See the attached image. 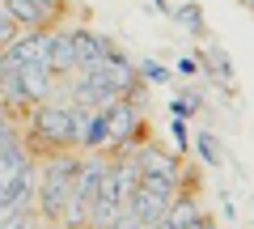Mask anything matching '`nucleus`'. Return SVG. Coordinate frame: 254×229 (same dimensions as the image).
<instances>
[{
	"label": "nucleus",
	"instance_id": "nucleus-1",
	"mask_svg": "<svg viewBox=\"0 0 254 229\" xmlns=\"http://www.w3.org/2000/svg\"><path fill=\"white\" fill-rule=\"evenodd\" d=\"M21 149L30 153V161H43L51 153H68L76 149V128H72V106L60 102H43L21 119ZM81 153V149H76Z\"/></svg>",
	"mask_w": 254,
	"mask_h": 229
},
{
	"label": "nucleus",
	"instance_id": "nucleus-2",
	"mask_svg": "<svg viewBox=\"0 0 254 229\" xmlns=\"http://www.w3.org/2000/svg\"><path fill=\"white\" fill-rule=\"evenodd\" d=\"M47 68L51 76H72L76 73V38H72V26L64 21V26L47 30Z\"/></svg>",
	"mask_w": 254,
	"mask_h": 229
},
{
	"label": "nucleus",
	"instance_id": "nucleus-3",
	"mask_svg": "<svg viewBox=\"0 0 254 229\" xmlns=\"http://www.w3.org/2000/svg\"><path fill=\"white\" fill-rule=\"evenodd\" d=\"M72 38H76V73H93L102 64V51H106V38L89 26H72Z\"/></svg>",
	"mask_w": 254,
	"mask_h": 229
},
{
	"label": "nucleus",
	"instance_id": "nucleus-4",
	"mask_svg": "<svg viewBox=\"0 0 254 229\" xmlns=\"http://www.w3.org/2000/svg\"><path fill=\"white\" fill-rule=\"evenodd\" d=\"M195 149H199L203 165H220V161H225V153H220V145H216L212 132H199V136H195Z\"/></svg>",
	"mask_w": 254,
	"mask_h": 229
},
{
	"label": "nucleus",
	"instance_id": "nucleus-5",
	"mask_svg": "<svg viewBox=\"0 0 254 229\" xmlns=\"http://www.w3.org/2000/svg\"><path fill=\"white\" fill-rule=\"evenodd\" d=\"M136 76H140V81H157V85H165V81H170V68H161L157 60H144V64H136Z\"/></svg>",
	"mask_w": 254,
	"mask_h": 229
},
{
	"label": "nucleus",
	"instance_id": "nucleus-6",
	"mask_svg": "<svg viewBox=\"0 0 254 229\" xmlns=\"http://www.w3.org/2000/svg\"><path fill=\"white\" fill-rule=\"evenodd\" d=\"M17 34H21V26H17L13 17H9V9H4V0H0V51H4V47H9V43H13Z\"/></svg>",
	"mask_w": 254,
	"mask_h": 229
},
{
	"label": "nucleus",
	"instance_id": "nucleus-7",
	"mask_svg": "<svg viewBox=\"0 0 254 229\" xmlns=\"http://www.w3.org/2000/svg\"><path fill=\"white\" fill-rule=\"evenodd\" d=\"M174 17H178L182 26L190 30V34H199V30H203V13H199V4H182V9L174 13Z\"/></svg>",
	"mask_w": 254,
	"mask_h": 229
},
{
	"label": "nucleus",
	"instance_id": "nucleus-8",
	"mask_svg": "<svg viewBox=\"0 0 254 229\" xmlns=\"http://www.w3.org/2000/svg\"><path fill=\"white\" fill-rule=\"evenodd\" d=\"M195 106H199V98H195V93H190V98H174V102H170V110L178 115V119H182V115H195Z\"/></svg>",
	"mask_w": 254,
	"mask_h": 229
},
{
	"label": "nucleus",
	"instance_id": "nucleus-9",
	"mask_svg": "<svg viewBox=\"0 0 254 229\" xmlns=\"http://www.w3.org/2000/svg\"><path fill=\"white\" fill-rule=\"evenodd\" d=\"M178 73L182 76H195V73H199V60H195V55H182V60H178Z\"/></svg>",
	"mask_w": 254,
	"mask_h": 229
},
{
	"label": "nucleus",
	"instance_id": "nucleus-10",
	"mask_svg": "<svg viewBox=\"0 0 254 229\" xmlns=\"http://www.w3.org/2000/svg\"><path fill=\"white\" fill-rule=\"evenodd\" d=\"M190 229H220V225H216V217H208V212H199V217H195V225H190Z\"/></svg>",
	"mask_w": 254,
	"mask_h": 229
},
{
	"label": "nucleus",
	"instance_id": "nucleus-11",
	"mask_svg": "<svg viewBox=\"0 0 254 229\" xmlns=\"http://www.w3.org/2000/svg\"><path fill=\"white\" fill-rule=\"evenodd\" d=\"M153 4H157V9H165V0H153Z\"/></svg>",
	"mask_w": 254,
	"mask_h": 229
}]
</instances>
